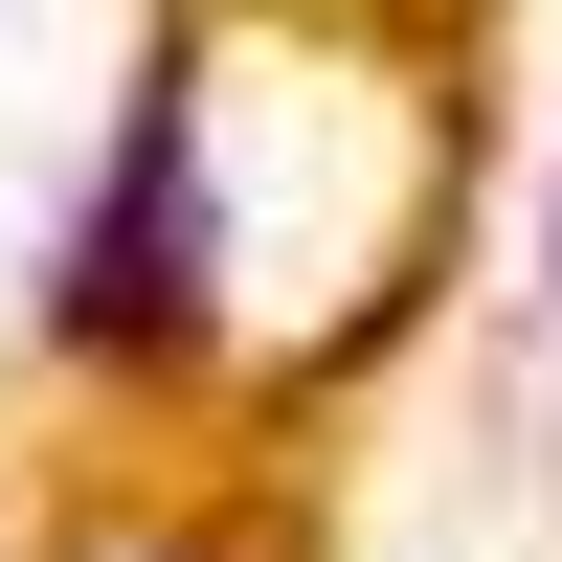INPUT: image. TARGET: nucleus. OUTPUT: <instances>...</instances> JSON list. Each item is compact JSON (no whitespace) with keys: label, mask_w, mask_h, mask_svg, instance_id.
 I'll list each match as a JSON object with an SVG mask.
<instances>
[{"label":"nucleus","mask_w":562,"mask_h":562,"mask_svg":"<svg viewBox=\"0 0 562 562\" xmlns=\"http://www.w3.org/2000/svg\"><path fill=\"white\" fill-rule=\"evenodd\" d=\"M45 562H248V540H225V518H68Z\"/></svg>","instance_id":"obj_2"},{"label":"nucleus","mask_w":562,"mask_h":562,"mask_svg":"<svg viewBox=\"0 0 562 562\" xmlns=\"http://www.w3.org/2000/svg\"><path fill=\"white\" fill-rule=\"evenodd\" d=\"M45 338L90 360V383H180V338H203V90H135V135H113V180L68 203V248H45Z\"/></svg>","instance_id":"obj_1"}]
</instances>
